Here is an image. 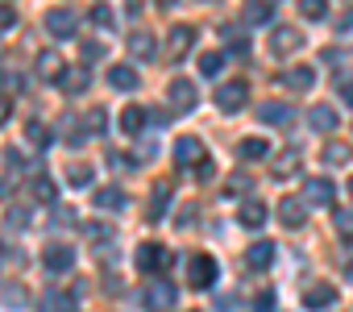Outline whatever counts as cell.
Returning a JSON list of instances; mask_svg holds the SVG:
<instances>
[{
	"label": "cell",
	"mask_w": 353,
	"mask_h": 312,
	"mask_svg": "<svg viewBox=\"0 0 353 312\" xmlns=\"http://www.w3.org/2000/svg\"><path fill=\"white\" fill-rule=\"evenodd\" d=\"M188 283H192L196 291L212 287V283H216V258H212V254H192V258H188Z\"/></svg>",
	"instance_id": "obj_1"
},
{
	"label": "cell",
	"mask_w": 353,
	"mask_h": 312,
	"mask_svg": "<svg viewBox=\"0 0 353 312\" xmlns=\"http://www.w3.org/2000/svg\"><path fill=\"white\" fill-rule=\"evenodd\" d=\"M166 104H170V113H192V108L200 104L196 84H192V79H174V84L166 88Z\"/></svg>",
	"instance_id": "obj_2"
},
{
	"label": "cell",
	"mask_w": 353,
	"mask_h": 312,
	"mask_svg": "<svg viewBox=\"0 0 353 312\" xmlns=\"http://www.w3.org/2000/svg\"><path fill=\"white\" fill-rule=\"evenodd\" d=\"M245 100H250L245 79H229V84H221V92H216V108H221V113H241Z\"/></svg>",
	"instance_id": "obj_3"
},
{
	"label": "cell",
	"mask_w": 353,
	"mask_h": 312,
	"mask_svg": "<svg viewBox=\"0 0 353 312\" xmlns=\"http://www.w3.org/2000/svg\"><path fill=\"white\" fill-rule=\"evenodd\" d=\"M174 163H179L183 171H188V167L200 171V167L208 163V159H204V142H200V137H179V142H174Z\"/></svg>",
	"instance_id": "obj_4"
},
{
	"label": "cell",
	"mask_w": 353,
	"mask_h": 312,
	"mask_svg": "<svg viewBox=\"0 0 353 312\" xmlns=\"http://www.w3.org/2000/svg\"><path fill=\"white\" fill-rule=\"evenodd\" d=\"M192 46H196V26H174L170 38H166V59H170V63H179Z\"/></svg>",
	"instance_id": "obj_5"
},
{
	"label": "cell",
	"mask_w": 353,
	"mask_h": 312,
	"mask_svg": "<svg viewBox=\"0 0 353 312\" xmlns=\"http://www.w3.org/2000/svg\"><path fill=\"white\" fill-rule=\"evenodd\" d=\"M46 30H50V38L71 42V38H75V13H71V9H50V13H46Z\"/></svg>",
	"instance_id": "obj_6"
},
{
	"label": "cell",
	"mask_w": 353,
	"mask_h": 312,
	"mask_svg": "<svg viewBox=\"0 0 353 312\" xmlns=\"http://www.w3.org/2000/svg\"><path fill=\"white\" fill-rule=\"evenodd\" d=\"M125 46H129V55H133V59H141V63H158V42H154V34H150V30H133Z\"/></svg>",
	"instance_id": "obj_7"
},
{
	"label": "cell",
	"mask_w": 353,
	"mask_h": 312,
	"mask_svg": "<svg viewBox=\"0 0 353 312\" xmlns=\"http://www.w3.org/2000/svg\"><path fill=\"white\" fill-rule=\"evenodd\" d=\"M332 192H336V188H332L324 175H316V179L303 184V204H312V208H328V204H332Z\"/></svg>",
	"instance_id": "obj_8"
},
{
	"label": "cell",
	"mask_w": 353,
	"mask_h": 312,
	"mask_svg": "<svg viewBox=\"0 0 353 312\" xmlns=\"http://www.w3.org/2000/svg\"><path fill=\"white\" fill-rule=\"evenodd\" d=\"M137 271L154 275V271H166V250L158 242H141L137 246Z\"/></svg>",
	"instance_id": "obj_9"
},
{
	"label": "cell",
	"mask_w": 353,
	"mask_h": 312,
	"mask_svg": "<svg viewBox=\"0 0 353 312\" xmlns=\"http://www.w3.org/2000/svg\"><path fill=\"white\" fill-rule=\"evenodd\" d=\"M42 266H46L50 275H63V271H71V266H75V250H71V246H46Z\"/></svg>",
	"instance_id": "obj_10"
},
{
	"label": "cell",
	"mask_w": 353,
	"mask_h": 312,
	"mask_svg": "<svg viewBox=\"0 0 353 312\" xmlns=\"http://www.w3.org/2000/svg\"><path fill=\"white\" fill-rule=\"evenodd\" d=\"M299 46H303V34L291 30V26H279V30L270 34V50H274V55H295Z\"/></svg>",
	"instance_id": "obj_11"
},
{
	"label": "cell",
	"mask_w": 353,
	"mask_h": 312,
	"mask_svg": "<svg viewBox=\"0 0 353 312\" xmlns=\"http://www.w3.org/2000/svg\"><path fill=\"white\" fill-rule=\"evenodd\" d=\"M38 75L50 79V84H63V79H67V63H63V55H54V50L38 55Z\"/></svg>",
	"instance_id": "obj_12"
},
{
	"label": "cell",
	"mask_w": 353,
	"mask_h": 312,
	"mask_svg": "<svg viewBox=\"0 0 353 312\" xmlns=\"http://www.w3.org/2000/svg\"><path fill=\"white\" fill-rule=\"evenodd\" d=\"M145 308H150V312H170V308H174V287H170V283H154V287L145 291Z\"/></svg>",
	"instance_id": "obj_13"
},
{
	"label": "cell",
	"mask_w": 353,
	"mask_h": 312,
	"mask_svg": "<svg viewBox=\"0 0 353 312\" xmlns=\"http://www.w3.org/2000/svg\"><path fill=\"white\" fill-rule=\"evenodd\" d=\"M258 121L287 129V125H291V108H287V104H279V100H266V104H258Z\"/></svg>",
	"instance_id": "obj_14"
},
{
	"label": "cell",
	"mask_w": 353,
	"mask_h": 312,
	"mask_svg": "<svg viewBox=\"0 0 353 312\" xmlns=\"http://www.w3.org/2000/svg\"><path fill=\"white\" fill-rule=\"evenodd\" d=\"M307 125H312L316 133H332V129H336V108H328V104H312V108H307Z\"/></svg>",
	"instance_id": "obj_15"
},
{
	"label": "cell",
	"mask_w": 353,
	"mask_h": 312,
	"mask_svg": "<svg viewBox=\"0 0 353 312\" xmlns=\"http://www.w3.org/2000/svg\"><path fill=\"white\" fill-rule=\"evenodd\" d=\"M303 304H307L312 312H320V308H332V304H336V291H332L328 283H316V287H307V291H303Z\"/></svg>",
	"instance_id": "obj_16"
},
{
	"label": "cell",
	"mask_w": 353,
	"mask_h": 312,
	"mask_svg": "<svg viewBox=\"0 0 353 312\" xmlns=\"http://www.w3.org/2000/svg\"><path fill=\"white\" fill-rule=\"evenodd\" d=\"M279 217H283L287 229H299L303 217H307V204H303V200H283V204H279Z\"/></svg>",
	"instance_id": "obj_17"
},
{
	"label": "cell",
	"mask_w": 353,
	"mask_h": 312,
	"mask_svg": "<svg viewBox=\"0 0 353 312\" xmlns=\"http://www.w3.org/2000/svg\"><path fill=\"white\" fill-rule=\"evenodd\" d=\"M245 262H250L254 271H266V266L274 262V242H254L250 254H245Z\"/></svg>",
	"instance_id": "obj_18"
},
{
	"label": "cell",
	"mask_w": 353,
	"mask_h": 312,
	"mask_svg": "<svg viewBox=\"0 0 353 312\" xmlns=\"http://www.w3.org/2000/svg\"><path fill=\"white\" fill-rule=\"evenodd\" d=\"M237 221H241L245 229H258V225L266 221V204H262V200H245L241 213H237Z\"/></svg>",
	"instance_id": "obj_19"
},
{
	"label": "cell",
	"mask_w": 353,
	"mask_h": 312,
	"mask_svg": "<svg viewBox=\"0 0 353 312\" xmlns=\"http://www.w3.org/2000/svg\"><path fill=\"white\" fill-rule=\"evenodd\" d=\"M283 84L295 88V92H307V88L316 84V71H312V67H291V71L283 75Z\"/></svg>",
	"instance_id": "obj_20"
},
{
	"label": "cell",
	"mask_w": 353,
	"mask_h": 312,
	"mask_svg": "<svg viewBox=\"0 0 353 312\" xmlns=\"http://www.w3.org/2000/svg\"><path fill=\"white\" fill-rule=\"evenodd\" d=\"M121 129H125L129 137H137V133L145 129V108H137V104H129V108L121 113Z\"/></svg>",
	"instance_id": "obj_21"
},
{
	"label": "cell",
	"mask_w": 353,
	"mask_h": 312,
	"mask_svg": "<svg viewBox=\"0 0 353 312\" xmlns=\"http://www.w3.org/2000/svg\"><path fill=\"white\" fill-rule=\"evenodd\" d=\"M266 154H270V142L266 137H245L241 142V159L245 163H258V159H266Z\"/></svg>",
	"instance_id": "obj_22"
},
{
	"label": "cell",
	"mask_w": 353,
	"mask_h": 312,
	"mask_svg": "<svg viewBox=\"0 0 353 312\" xmlns=\"http://www.w3.org/2000/svg\"><path fill=\"white\" fill-rule=\"evenodd\" d=\"M108 84H112L117 92H133V88H137V71H133V67H112V71H108Z\"/></svg>",
	"instance_id": "obj_23"
},
{
	"label": "cell",
	"mask_w": 353,
	"mask_h": 312,
	"mask_svg": "<svg viewBox=\"0 0 353 312\" xmlns=\"http://www.w3.org/2000/svg\"><path fill=\"white\" fill-rule=\"evenodd\" d=\"M92 200H96V208H125V192L121 188H96Z\"/></svg>",
	"instance_id": "obj_24"
},
{
	"label": "cell",
	"mask_w": 353,
	"mask_h": 312,
	"mask_svg": "<svg viewBox=\"0 0 353 312\" xmlns=\"http://www.w3.org/2000/svg\"><path fill=\"white\" fill-rule=\"evenodd\" d=\"M291 171H299V150H283V154H279V163L270 167L274 179H287Z\"/></svg>",
	"instance_id": "obj_25"
},
{
	"label": "cell",
	"mask_w": 353,
	"mask_h": 312,
	"mask_svg": "<svg viewBox=\"0 0 353 312\" xmlns=\"http://www.w3.org/2000/svg\"><path fill=\"white\" fill-rule=\"evenodd\" d=\"M349 159H353V154H349L345 142H328V146H324V163H328V167H345Z\"/></svg>",
	"instance_id": "obj_26"
},
{
	"label": "cell",
	"mask_w": 353,
	"mask_h": 312,
	"mask_svg": "<svg viewBox=\"0 0 353 312\" xmlns=\"http://www.w3.org/2000/svg\"><path fill=\"white\" fill-rule=\"evenodd\" d=\"M245 21L250 26H266L270 21V5L266 0H245Z\"/></svg>",
	"instance_id": "obj_27"
},
{
	"label": "cell",
	"mask_w": 353,
	"mask_h": 312,
	"mask_svg": "<svg viewBox=\"0 0 353 312\" xmlns=\"http://www.w3.org/2000/svg\"><path fill=\"white\" fill-rule=\"evenodd\" d=\"M332 225H336V237L341 242H353V208H336Z\"/></svg>",
	"instance_id": "obj_28"
},
{
	"label": "cell",
	"mask_w": 353,
	"mask_h": 312,
	"mask_svg": "<svg viewBox=\"0 0 353 312\" xmlns=\"http://www.w3.org/2000/svg\"><path fill=\"white\" fill-rule=\"evenodd\" d=\"M299 13L307 21H324L328 17V0H299Z\"/></svg>",
	"instance_id": "obj_29"
},
{
	"label": "cell",
	"mask_w": 353,
	"mask_h": 312,
	"mask_svg": "<svg viewBox=\"0 0 353 312\" xmlns=\"http://www.w3.org/2000/svg\"><path fill=\"white\" fill-rule=\"evenodd\" d=\"M26 137H30V146H38V150L50 146V129H46L42 121H30V125H26Z\"/></svg>",
	"instance_id": "obj_30"
},
{
	"label": "cell",
	"mask_w": 353,
	"mask_h": 312,
	"mask_svg": "<svg viewBox=\"0 0 353 312\" xmlns=\"http://www.w3.org/2000/svg\"><path fill=\"white\" fill-rule=\"evenodd\" d=\"M166 208H170V188H166V184H158V188H154V196H150V217H162Z\"/></svg>",
	"instance_id": "obj_31"
},
{
	"label": "cell",
	"mask_w": 353,
	"mask_h": 312,
	"mask_svg": "<svg viewBox=\"0 0 353 312\" xmlns=\"http://www.w3.org/2000/svg\"><path fill=\"white\" fill-rule=\"evenodd\" d=\"M67 184H71V188H88V184H92V167L71 163V167H67Z\"/></svg>",
	"instance_id": "obj_32"
},
{
	"label": "cell",
	"mask_w": 353,
	"mask_h": 312,
	"mask_svg": "<svg viewBox=\"0 0 353 312\" xmlns=\"http://www.w3.org/2000/svg\"><path fill=\"white\" fill-rule=\"evenodd\" d=\"M221 67H225V55H221V50L200 55V71H204V75H221Z\"/></svg>",
	"instance_id": "obj_33"
},
{
	"label": "cell",
	"mask_w": 353,
	"mask_h": 312,
	"mask_svg": "<svg viewBox=\"0 0 353 312\" xmlns=\"http://www.w3.org/2000/svg\"><path fill=\"white\" fill-rule=\"evenodd\" d=\"M67 96H79V92H88V71H67Z\"/></svg>",
	"instance_id": "obj_34"
},
{
	"label": "cell",
	"mask_w": 353,
	"mask_h": 312,
	"mask_svg": "<svg viewBox=\"0 0 353 312\" xmlns=\"http://www.w3.org/2000/svg\"><path fill=\"white\" fill-rule=\"evenodd\" d=\"M30 192H34L38 200H54V184H50L46 175H34V179H30Z\"/></svg>",
	"instance_id": "obj_35"
},
{
	"label": "cell",
	"mask_w": 353,
	"mask_h": 312,
	"mask_svg": "<svg viewBox=\"0 0 353 312\" xmlns=\"http://www.w3.org/2000/svg\"><path fill=\"white\" fill-rule=\"evenodd\" d=\"M92 21H96L100 30H112V21H117V13H112L108 5H92Z\"/></svg>",
	"instance_id": "obj_36"
},
{
	"label": "cell",
	"mask_w": 353,
	"mask_h": 312,
	"mask_svg": "<svg viewBox=\"0 0 353 312\" xmlns=\"http://www.w3.org/2000/svg\"><path fill=\"white\" fill-rule=\"evenodd\" d=\"M221 42H225V46H233V50H245V38H241V30H237V26H221Z\"/></svg>",
	"instance_id": "obj_37"
},
{
	"label": "cell",
	"mask_w": 353,
	"mask_h": 312,
	"mask_svg": "<svg viewBox=\"0 0 353 312\" xmlns=\"http://www.w3.org/2000/svg\"><path fill=\"white\" fill-rule=\"evenodd\" d=\"M96 59H104V42H92V38H88V42H83V63L92 67Z\"/></svg>",
	"instance_id": "obj_38"
},
{
	"label": "cell",
	"mask_w": 353,
	"mask_h": 312,
	"mask_svg": "<svg viewBox=\"0 0 353 312\" xmlns=\"http://www.w3.org/2000/svg\"><path fill=\"white\" fill-rule=\"evenodd\" d=\"M83 121H88V133H100V129H104V108L96 104V108H92V113H88Z\"/></svg>",
	"instance_id": "obj_39"
},
{
	"label": "cell",
	"mask_w": 353,
	"mask_h": 312,
	"mask_svg": "<svg viewBox=\"0 0 353 312\" xmlns=\"http://www.w3.org/2000/svg\"><path fill=\"white\" fill-rule=\"evenodd\" d=\"M17 26V13H13V5H0V34L5 30H13Z\"/></svg>",
	"instance_id": "obj_40"
},
{
	"label": "cell",
	"mask_w": 353,
	"mask_h": 312,
	"mask_svg": "<svg viewBox=\"0 0 353 312\" xmlns=\"http://www.w3.org/2000/svg\"><path fill=\"white\" fill-rule=\"evenodd\" d=\"M245 188H250V179H245V175H233V179L225 184V196H241Z\"/></svg>",
	"instance_id": "obj_41"
},
{
	"label": "cell",
	"mask_w": 353,
	"mask_h": 312,
	"mask_svg": "<svg viewBox=\"0 0 353 312\" xmlns=\"http://www.w3.org/2000/svg\"><path fill=\"white\" fill-rule=\"evenodd\" d=\"M336 30H341V34H349V30H353V9H345V13L336 17Z\"/></svg>",
	"instance_id": "obj_42"
},
{
	"label": "cell",
	"mask_w": 353,
	"mask_h": 312,
	"mask_svg": "<svg viewBox=\"0 0 353 312\" xmlns=\"http://www.w3.org/2000/svg\"><path fill=\"white\" fill-rule=\"evenodd\" d=\"M9 113H13V100H9L5 92H0V125H5V121H9Z\"/></svg>",
	"instance_id": "obj_43"
},
{
	"label": "cell",
	"mask_w": 353,
	"mask_h": 312,
	"mask_svg": "<svg viewBox=\"0 0 353 312\" xmlns=\"http://www.w3.org/2000/svg\"><path fill=\"white\" fill-rule=\"evenodd\" d=\"M270 304H274V295H270V291H262V295L254 300V308H258V312H270Z\"/></svg>",
	"instance_id": "obj_44"
},
{
	"label": "cell",
	"mask_w": 353,
	"mask_h": 312,
	"mask_svg": "<svg viewBox=\"0 0 353 312\" xmlns=\"http://www.w3.org/2000/svg\"><path fill=\"white\" fill-rule=\"evenodd\" d=\"M341 100H345V104H353V79H345V84H341Z\"/></svg>",
	"instance_id": "obj_45"
},
{
	"label": "cell",
	"mask_w": 353,
	"mask_h": 312,
	"mask_svg": "<svg viewBox=\"0 0 353 312\" xmlns=\"http://www.w3.org/2000/svg\"><path fill=\"white\" fill-rule=\"evenodd\" d=\"M212 175H216V167H212V163H204V167L196 171V179H212Z\"/></svg>",
	"instance_id": "obj_46"
},
{
	"label": "cell",
	"mask_w": 353,
	"mask_h": 312,
	"mask_svg": "<svg viewBox=\"0 0 353 312\" xmlns=\"http://www.w3.org/2000/svg\"><path fill=\"white\" fill-rule=\"evenodd\" d=\"M125 9H129V13H137V9H141V0H125Z\"/></svg>",
	"instance_id": "obj_47"
},
{
	"label": "cell",
	"mask_w": 353,
	"mask_h": 312,
	"mask_svg": "<svg viewBox=\"0 0 353 312\" xmlns=\"http://www.w3.org/2000/svg\"><path fill=\"white\" fill-rule=\"evenodd\" d=\"M158 5H174V0H158Z\"/></svg>",
	"instance_id": "obj_48"
},
{
	"label": "cell",
	"mask_w": 353,
	"mask_h": 312,
	"mask_svg": "<svg viewBox=\"0 0 353 312\" xmlns=\"http://www.w3.org/2000/svg\"><path fill=\"white\" fill-rule=\"evenodd\" d=\"M349 192H353V179H349Z\"/></svg>",
	"instance_id": "obj_49"
},
{
	"label": "cell",
	"mask_w": 353,
	"mask_h": 312,
	"mask_svg": "<svg viewBox=\"0 0 353 312\" xmlns=\"http://www.w3.org/2000/svg\"><path fill=\"white\" fill-rule=\"evenodd\" d=\"M266 5H274V0H266Z\"/></svg>",
	"instance_id": "obj_50"
}]
</instances>
